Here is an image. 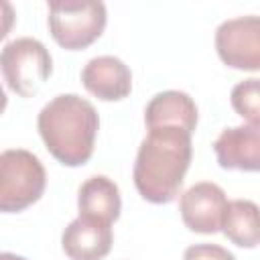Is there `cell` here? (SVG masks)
I'll list each match as a JSON object with an SVG mask.
<instances>
[{"label":"cell","mask_w":260,"mask_h":260,"mask_svg":"<svg viewBox=\"0 0 260 260\" xmlns=\"http://www.w3.org/2000/svg\"><path fill=\"white\" fill-rule=\"evenodd\" d=\"M191 165V132L181 126L148 128L134 160V185L142 199L162 205L177 199Z\"/></svg>","instance_id":"cell-1"},{"label":"cell","mask_w":260,"mask_h":260,"mask_svg":"<svg viewBox=\"0 0 260 260\" xmlns=\"http://www.w3.org/2000/svg\"><path fill=\"white\" fill-rule=\"evenodd\" d=\"M47 150L65 167H81L93 154L100 118L91 102L75 93L55 95L37 118Z\"/></svg>","instance_id":"cell-2"},{"label":"cell","mask_w":260,"mask_h":260,"mask_svg":"<svg viewBox=\"0 0 260 260\" xmlns=\"http://www.w3.org/2000/svg\"><path fill=\"white\" fill-rule=\"evenodd\" d=\"M47 187V173L39 156L24 148L0 154V209L16 213L37 203Z\"/></svg>","instance_id":"cell-3"},{"label":"cell","mask_w":260,"mask_h":260,"mask_svg":"<svg viewBox=\"0 0 260 260\" xmlns=\"http://www.w3.org/2000/svg\"><path fill=\"white\" fill-rule=\"evenodd\" d=\"M49 30L57 45L79 51L98 41L106 28L108 12L104 2H49Z\"/></svg>","instance_id":"cell-4"},{"label":"cell","mask_w":260,"mask_h":260,"mask_svg":"<svg viewBox=\"0 0 260 260\" xmlns=\"http://www.w3.org/2000/svg\"><path fill=\"white\" fill-rule=\"evenodd\" d=\"M0 67L6 85L14 93L22 98H32L49 79L53 71V61L51 53L41 41L32 37H20L4 45L0 55Z\"/></svg>","instance_id":"cell-5"},{"label":"cell","mask_w":260,"mask_h":260,"mask_svg":"<svg viewBox=\"0 0 260 260\" xmlns=\"http://www.w3.org/2000/svg\"><path fill=\"white\" fill-rule=\"evenodd\" d=\"M215 51L232 69L260 71V16L223 20L215 30Z\"/></svg>","instance_id":"cell-6"},{"label":"cell","mask_w":260,"mask_h":260,"mask_svg":"<svg viewBox=\"0 0 260 260\" xmlns=\"http://www.w3.org/2000/svg\"><path fill=\"white\" fill-rule=\"evenodd\" d=\"M228 207L225 193L211 181H201L189 187L179 201L183 223L195 234H215L221 230V219Z\"/></svg>","instance_id":"cell-7"},{"label":"cell","mask_w":260,"mask_h":260,"mask_svg":"<svg viewBox=\"0 0 260 260\" xmlns=\"http://www.w3.org/2000/svg\"><path fill=\"white\" fill-rule=\"evenodd\" d=\"M213 150L221 169L260 173V122L221 130Z\"/></svg>","instance_id":"cell-8"},{"label":"cell","mask_w":260,"mask_h":260,"mask_svg":"<svg viewBox=\"0 0 260 260\" xmlns=\"http://www.w3.org/2000/svg\"><path fill=\"white\" fill-rule=\"evenodd\" d=\"M112 242V223L85 215L73 219L61 236V246L69 260H102L110 254Z\"/></svg>","instance_id":"cell-9"},{"label":"cell","mask_w":260,"mask_h":260,"mask_svg":"<svg viewBox=\"0 0 260 260\" xmlns=\"http://www.w3.org/2000/svg\"><path fill=\"white\" fill-rule=\"evenodd\" d=\"M83 87L104 102H118L132 91V73L128 65L112 55L93 57L85 63L81 71Z\"/></svg>","instance_id":"cell-10"},{"label":"cell","mask_w":260,"mask_h":260,"mask_svg":"<svg viewBox=\"0 0 260 260\" xmlns=\"http://www.w3.org/2000/svg\"><path fill=\"white\" fill-rule=\"evenodd\" d=\"M146 128L156 126H181L193 134L197 126V106L189 93L169 89L156 93L144 110Z\"/></svg>","instance_id":"cell-11"},{"label":"cell","mask_w":260,"mask_h":260,"mask_svg":"<svg viewBox=\"0 0 260 260\" xmlns=\"http://www.w3.org/2000/svg\"><path fill=\"white\" fill-rule=\"evenodd\" d=\"M77 207L79 215L95 217L102 221H116L122 209L120 189L106 175H93L81 183L77 191Z\"/></svg>","instance_id":"cell-12"},{"label":"cell","mask_w":260,"mask_h":260,"mask_svg":"<svg viewBox=\"0 0 260 260\" xmlns=\"http://www.w3.org/2000/svg\"><path fill=\"white\" fill-rule=\"evenodd\" d=\"M221 232L232 244L240 248L260 246V207L248 199L228 201L221 219Z\"/></svg>","instance_id":"cell-13"},{"label":"cell","mask_w":260,"mask_h":260,"mask_svg":"<svg viewBox=\"0 0 260 260\" xmlns=\"http://www.w3.org/2000/svg\"><path fill=\"white\" fill-rule=\"evenodd\" d=\"M232 108L246 122H260V79L250 77L234 85L230 95Z\"/></svg>","instance_id":"cell-14"},{"label":"cell","mask_w":260,"mask_h":260,"mask_svg":"<svg viewBox=\"0 0 260 260\" xmlns=\"http://www.w3.org/2000/svg\"><path fill=\"white\" fill-rule=\"evenodd\" d=\"M183 260H236V256L217 244H193L185 250Z\"/></svg>","instance_id":"cell-15"},{"label":"cell","mask_w":260,"mask_h":260,"mask_svg":"<svg viewBox=\"0 0 260 260\" xmlns=\"http://www.w3.org/2000/svg\"><path fill=\"white\" fill-rule=\"evenodd\" d=\"M0 260H26V258L16 256V254H10V252H4V254H0Z\"/></svg>","instance_id":"cell-16"}]
</instances>
